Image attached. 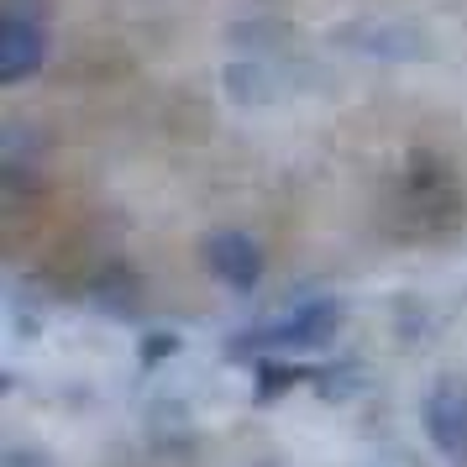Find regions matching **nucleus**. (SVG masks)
Returning <instances> with one entry per match:
<instances>
[{"instance_id": "nucleus-2", "label": "nucleus", "mask_w": 467, "mask_h": 467, "mask_svg": "<svg viewBox=\"0 0 467 467\" xmlns=\"http://www.w3.org/2000/svg\"><path fill=\"white\" fill-rule=\"evenodd\" d=\"M337 320L341 310L337 305H299L295 316H284L278 326H268V331H257L253 347H274V352H316V347H326V341L337 337Z\"/></svg>"}, {"instance_id": "nucleus-3", "label": "nucleus", "mask_w": 467, "mask_h": 467, "mask_svg": "<svg viewBox=\"0 0 467 467\" xmlns=\"http://www.w3.org/2000/svg\"><path fill=\"white\" fill-rule=\"evenodd\" d=\"M205 263L232 289H253L257 278H263V253H257V242L247 232H215L205 242Z\"/></svg>"}, {"instance_id": "nucleus-5", "label": "nucleus", "mask_w": 467, "mask_h": 467, "mask_svg": "<svg viewBox=\"0 0 467 467\" xmlns=\"http://www.w3.org/2000/svg\"><path fill=\"white\" fill-rule=\"evenodd\" d=\"M373 467H425V462L415 457V451H400V446H389V451H383Z\"/></svg>"}, {"instance_id": "nucleus-1", "label": "nucleus", "mask_w": 467, "mask_h": 467, "mask_svg": "<svg viewBox=\"0 0 467 467\" xmlns=\"http://www.w3.org/2000/svg\"><path fill=\"white\" fill-rule=\"evenodd\" d=\"M420 425L446 467H467V379L441 373L420 400Z\"/></svg>"}, {"instance_id": "nucleus-4", "label": "nucleus", "mask_w": 467, "mask_h": 467, "mask_svg": "<svg viewBox=\"0 0 467 467\" xmlns=\"http://www.w3.org/2000/svg\"><path fill=\"white\" fill-rule=\"evenodd\" d=\"M43 32H37V22H22V16H5L0 22V79L5 85H16V79H26V74H37L43 68Z\"/></svg>"}]
</instances>
